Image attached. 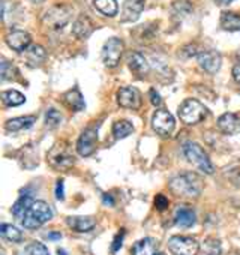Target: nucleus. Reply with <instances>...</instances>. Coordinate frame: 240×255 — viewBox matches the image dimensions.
<instances>
[{"mask_svg":"<svg viewBox=\"0 0 240 255\" xmlns=\"http://www.w3.org/2000/svg\"><path fill=\"white\" fill-rule=\"evenodd\" d=\"M170 191L180 198H198L203 192L204 183L203 179L197 173H182L176 177H173L168 183Z\"/></svg>","mask_w":240,"mask_h":255,"instance_id":"f257e3e1","label":"nucleus"},{"mask_svg":"<svg viewBox=\"0 0 240 255\" xmlns=\"http://www.w3.org/2000/svg\"><path fill=\"white\" fill-rule=\"evenodd\" d=\"M53 218V210L48 203L42 200H36L32 203V206L27 209L24 216L21 218V225L27 230H36L42 227L45 222H48Z\"/></svg>","mask_w":240,"mask_h":255,"instance_id":"f03ea898","label":"nucleus"},{"mask_svg":"<svg viewBox=\"0 0 240 255\" xmlns=\"http://www.w3.org/2000/svg\"><path fill=\"white\" fill-rule=\"evenodd\" d=\"M48 164L56 170H69L75 164V156L66 141H57L47 155Z\"/></svg>","mask_w":240,"mask_h":255,"instance_id":"7ed1b4c3","label":"nucleus"},{"mask_svg":"<svg viewBox=\"0 0 240 255\" xmlns=\"http://www.w3.org/2000/svg\"><path fill=\"white\" fill-rule=\"evenodd\" d=\"M72 8L68 5H54L42 17V24L45 29L57 32L62 30L72 18Z\"/></svg>","mask_w":240,"mask_h":255,"instance_id":"20e7f679","label":"nucleus"},{"mask_svg":"<svg viewBox=\"0 0 240 255\" xmlns=\"http://www.w3.org/2000/svg\"><path fill=\"white\" fill-rule=\"evenodd\" d=\"M179 119L185 123V125H197L200 122H203L209 110L204 107V104H201L197 99H185L180 107H179Z\"/></svg>","mask_w":240,"mask_h":255,"instance_id":"39448f33","label":"nucleus"},{"mask_svg":"<svg viewBox=\"0 0 240 255\" xmlns=\"http://www.w3.org/2000/svg\"><path fill=\"white\" fill-rule=\"evenodd\" d=\"M183 153H185L186 159L194 167H197L201 173H204V174H213L215 173V167H213L209 155L204 152V149L200 144L192 143V141L186 143L183 146Z\"/></svg>","mask_w":240,"mask_h":255,"instance_id":"423d86ee","label":"nucleus"},{"mask_svg":"<svg viewBox=\"0 0 240 255\" xmlns=\"http://www.w3.org/2000/svg\"><path fill=\"white\" fill-rule=\"evenodd\" d=\"M123 50H125V45H123L122 39L120 38H110L104 44L102 53H101L104 65L107 68H116L120 63V59H122Z\"/></svg>","mask_w":240,"mask_h":255,"instance_id":"0eeeda50","label":"nucleus"},{"mask_svg":"<svg viewBox=\"0 0 240 255\" xmlns=\"http://www.w3.org/2000/svg\"><path fill=\"white\" fill-rule=\"evenodd\" d=\"M168 249L174 255H198L200 243L194 237L173 236L168 240Z\"/></svg>","mask_w":240,"mask_h":255,"instance_id":"6e6552de","label":"nucleus"},{"mask_svg":"<svg viewBox=\"0 0 240 255\" xmlns=\"http://www.w3.org/2000/svg\"><path fill=\"white\" fill-rule=\"evenodd\" d=\"M153 131L161 137H170L176 128V120L168 110H158L152 117Z\"/></svg>","mask_w":240,"mask_h":255,"instance_id":"1a4fd4ad","label":"nucleus"},{"mask_svg":"<svg viewBox=\"0 0 240 255\" xmlns=\"http://www.w3.org/2000/svg\"><path fill=\"white\" fill-rule=\"evenodd\" d=\"M98 146V128H87L84 129L77 141V152L80 156L87 158L95 153Z\"/></svg>","mask_w":240,"mask_h":255,"instance_id":"9d476101","label":"nucleus"},{"mask_svg":"<svg viewBox=\"0 0 240 255\" xmlns=\"http://www.w3.org/2000/svg\"><path fill=\"white\" fill-rule=\"evenodd\" d=\"M117 104L123 108L138 110L141 107V93L137 87H122L117 92Z\"/></svg>","mask_w":240,"mask_h":255,"instance_id":"9b49d317","label":"nucleus"},{"mask_svg":"<svg viewBox=\"0 0 240 255\" xmlns=\"http://www.w3.org/2000/svg\"><path fill=\"white\" fill-rule=\"evenodd\" d=\"M5 41L8 44L9 48H12L17 53H23L26 51L30 45H32V38L26 30H20V29H12L6 33Z\"/></svg>","mask_w":240,"mask_h":255,"instance_id":"f8f14e48","label":"nucleus"},{"mask_svg":"<svg viewBox=\"0 0 240 255\" xmlns=\"http://www.w3.org/2000/svg\"><path fill=\"white\" fill-rule=\"evenodd\" d=\"M197 60H198L200 68L204 69L207 74H216L221 69V65H222V57L215 50L198 53L197 54Z\"/></svg>","mask_w":240,"mask_h":255,"instance_id":"ddd939ff","label":"nucleus"},{"mask_svg":"<svg viewBox=\"0 0 240 255\" xmlns=\"http://www.w3.org/2000/svg\"><path fill=\"white\" fill-rule=\"evenodd\" d=\"M146 5V0H125L120 20L123 23H134L140 18Z\"/></svg>","mask_w":240,"mask_h":255,"instance_id":"4468645a","label":"nucleus"},{"mask_svg":"<svg viewBox=\"0 0 240 255\" xmlns=\"http://www.w3.org/2000/svg\"><path fill=\"white\" fill-rule=\"evenodd\" d=\"M218 129L225 135H234L240 131V117L234 113H225L218 119Z\"/></svg>","mask_w":240,"mask_h":255,"instance_id":"2eb2a0df","label":"nucleus"},{"mask_svg":"<svg viewBox=\"0 0 240 255\" xmlns=\"http://www.w3.org/2000/svg\"><path fill=\"white\" fill-rule=\"evenodd\" d=\"M95 30L93 21L87 15H80L72 24V35L77 39H87Z\"/></svg>","mask_w":240,"mask_h":255,"instance_id":"dca6fc26","label":"nucleus"},{"mask_svg":"<svg viewBox=\"0 0 240 255\" xmlns=\"http://www.w3.org/2000/svg\"><path fill=\"white\" fill-rule=\"evenodd\" d=\"M128 66L132 71V74H135L137 77H144L150 69L147 59L138 51H132L128 56Z\"/></svg>","mask_w":240,"mask_h":255,"instance_id":"f3484780","label":"nucleus"},{"mask_svg":"<svg viewBox=\"0 0 240 255\" xmlns=\"http://www.w3.org/2000/svg\"><path fill=\"white\" fill-rule=\"evenodd\" d=\"M158 240L153 237H144L135 242L131 248V255H155L158 252Z\"/></svg>","mask_w":240,"mask_h":255,"instance_id":"a211bd4d","label":"nucleus"},{"mask_svg":"<svg viewBox=\"0 0 240 255\" xmlns=\"http://www.w3.org/2000/svg\"><path fill=\"white\" fill-rule=\"evenodd\" d=\"M66 224L77 233H89L96 227V221L92 216H68Z\"/></svg>","mask_w":240,"mask_h":255,"instance_id":"6ab92c4d","label":"nucleus"},{"mask_svg":"<svg viewBox=\"0 0 240 255\" xmlns=\"http://www.w3.org/2000/svg\"><path fill=\"white\" fill-rule=\"evenodd\" d=\"M62 102L72 111H83L86 108V102H84V98L81 95V92L74 87L71 90H68L66 93H63L62 96Z\"/></svg>","mask_w":240,"mask_h":255,"instance_id":"aec40b11","label":"nucleus"},{"mask_svg":"<svg viewBox=\"0 0 240 255\" xmlns=\"http://www.w3.org/2000/svg\"><path fill=\"white\" fill-rule=\"evenodd\" d=\"M174 221H176V225H179L182 228H189L197 221L195 210L188 206H179L174 213Z\"/></svg>","mask_w":240,"mask_h":255,"instance_id":"412c9836","label":"nucleus"},{"mask_svg":"<svg viewBox=\"0 0 240 255\" xmlns=\"http://www.w3.org/2000/svg\"><path fill=\"white\" fill-rule=\"evenodd\" d=\"M36 122V116H24V117H15L5 123V129L9 132H18L23 129H29Z\"/></svg>","mask_w":240,"mask_h":255,"instance_id":"4be33fe9","label":"nucleus"},{"mask_svg":"<svg viewBox=\"0 0 240 255\" xmlns=\"http://www.w3.org/2000/svg\"><path fill=\"white\" fill-rule=\"evenodd\" d=\"M24 53H26V60L30 66H39L47 59V51L41 45H30Z\"/></svg>","mask_w":240,"mask_h":255,"instance_id":"5701e85b","label":"nucleus"},{"mask_svg":"<svg viewBox=\"0 0 240 255\" xmlns=\"http://www.w3.org/2000/svg\"><path fill=\"white\" fill-rule=\"evenodd\" d=\"M221 27L227 32H240V14L225 11L221 14Z\"/></svg>","mask_w":240,"mask_h":255,"instance_id":"b1692460","label":"nucleus"},{"mask_svg":"<svg viewBox=\"0 0 240 255\" xmlns=\"http://www.w3.org/2000/svg\"><path fill=\"white\" fill-rule=\"evenodd\" d=\"M93 6L105 17H116L119 12L116 0H93Z\"/></svg>","mask_w":240,"mask_h":255,"instance_id":"393cba45","label":"nucleus"},{"mask_svg":"<svg viewBox=\"0 0 240 255\" xmlns=\"http://www.w3.org/2000/svg\"><path fill=\"white\" fill-rule=\"evenodd\" d=\"M134 132V126L129 120H117L114 125H113V135L117 138V140H122V138H126L128 135H131Z\"/></svg>","mask_w":240,"mask_h":255,"instance_id":"a878e982","label":"nucleus"},{"mask_svg":"<svg viewBox=\"0 0 240 255\" xmlns=\"http://www.w3.org/2000/svg\"><path fill=\"white\" fill-rule=\"evenodd\" d=\"M0 234H2L3 239L12 242V243H21L24 236L21 233V230H18L15 225L11 224H2L0 225Z\"/></svg>","mask_w":240,"mask_h":255,"instance_id":"bb28decb","label":"nucleus"},{"mask_svg":"<svg viewBox=\"0 0 240 255\" xmlns=\"http://www.w3.org/2000/svg\"><path fill=\"white\" fill-rule=\"evenodd\" d=\"M0 96H2V102L5 107H18L26 102V96L17 90H5Z\"/></svg>","mask_w":240,"mask_h":255,"instance_id":"cd10ccee","label":"nucleus"},{"mask_svg":"<svg viewBox=\"0 0 240 255\" xmlns=\"http://www.w3.org/2000/svg\"><path fill=\"white\" fill-rule=\"evenodd\" d=\"M33 201H35V200H33L30 195H27V194L21 195V197L15 201V204L12 206V215H14L17 219L21 221V218L24 216V213L27 212V209L32 206Z\"/></svg>","mask_w":240,"mask_h":255,"instance_id":"c85d7f7f","label":"nucleus"},{"mask_svg":"<svg viewBox=\"0 0 240 255\" xmlns=\"http://www.w3.org/2000/svg\"><path fill=\"white\" fill-rule=\"evenodd\" d=\"M17 74V68L14 63L2 59V63H0V80L2 81H9L15 77Z\"/></svg>","mask_w":240,"mask_h":255,"instance_id":"c756f323","label":"nucleus"},{"mask_svg":"<svg viewBox=\"0 0 240 255\" xmlns=\"http://www.w3.org/2000/svg\"><path fill=\"white\" fill-rule=\"evenodd\" d=\"M62 114L56 108H50L45 113V126L48 129H56V128L62 123Z\"/></svg>","mask_w":240,"mask_h":255,"instance_id":"7c9ffc66","label":"nucleus"},{"mask_svg":"<svg viewBox=\"0 0 240 255\" xmlns=\"http://www.w3.org/2000/svg\"><path fill=\"white\" fill-rule=\"evenodd\" d=\"M26 252L29 255H50L48 248L44 243H41V242H32L30 245H27Z\"/></svg>","mask_w":240,"mask_h":255,"instance_id":"2f4dec72","label":"nucleus"},{"mask_svg":"<svg viewBox=\"0 0 240 255\" xmlns=\"http://www.w3.org/2000/svg\"><path fill=\"white\" fill-rule=\"evenodd\" d=\"M123 237H125V230H120L117 234H116V237H114V240H113V243H111V252H117L120 248H122V245H123Z\"/></svg>","mask_w":240,"mask_h":255,"instance_id":"473e14b6","label":"nucleus"},{"mask_svg":"<svg viewBox=\"0 0 240 255\" xmlns=\"http://www.w3.org/2000/svg\"><path fill=\"white\" fill-rule=\"evenodd\" d=\"M168 206H170L168 198H167L164 194H158V195H156V198H155V207H156V210L164 212V210H167V209H168Z\"/></svg>","mask_w":240,"mask_h":255,"instance_id":"72a5a7b5","label":"nucleus"},{"mask_svg":"<svg viewBox=\"0 0 240 255\" xmlns=\"http://www.w3.org/2000/svg\"><path fill=\"white\" fill-rule=\"evenodd\" d=\"M149 96H150L152 105H155V107H161V105H162V98H161V95H159L155 89H150Z\"/></svg>","mask_w":240,"mask_h":255,"instance_id":"f704fd0d","label":"nucleus"},{"mask_svg":"<svg viewBox=\"0 0 240 255\" xmlns=\"http://www.w3.org/2000/svg\"><path fill=\"white\" fill-rule=\"evenodd\" d=\"M56 198L57 200H65V185H63V179H59L56 183Z\"/></svg>","mask_w":240,"mask_h":255,"instance_id":"c9c22d12","label":"nucleus"},{"mask_svg":"<svg viewBox=\"0 0 240 255\" xmlns=\"http://www.w3.org/2000/svg\"><path fill=\"white\" fill-rule=\"evenodd\" d=\"M233 77H234L236 83H237V84H240V63H239V65H236V66L233 68Z\"/></svg>","mask_w":240,"mask_h":255,"instance_id":"e433bc0d","label":"nucleus"},{"mask_svg":"<svg viewBox=\"0 0 240 255\" xmlns=\"http://www.w3.org/2000/svg\"><path fill=\"white\" fill-rule=\"evenodd\" d=\"M47 239H50V240H60L62 239V234L57 233V231H51V233L47 234Z\"/></svg>","mask_w":240,"mask_h":255,"instance_id":"4c0bfd02","label":"nucleus"},{"mask_svg":"<svg viewBox=\"0 0 240 255\" xmlns=\"http://www.w3.org/2000/svg\"><path fill=\"white\" fill-rule=\"evenodd\" d=\"M102 200H104V203H105V204H110V206H113V204H114L113 197H111V195H108V194H104V195H102Z\"/></svg>","mask_w":240,"mask_h":255,"instance_id":"58836bf2","label":"nucleus"},{"mask_svg":"<svg viewBox=\"0 0 240 255\" xmlns=\"http://www.w3.org/2000/svg\"><path fill=\"white\" fill-rule=\"evenodd\" d=\"M215 3H218L219 6H225V5H230L233 0H213Z\"/></svg>","mask_w":240,"mask_h":255,"instance_id":"ea45409f","label":"nucleus"},{"mask_svg":"<svg viewBox=\"0 0 240 255\" xmlns=\"http://www.w3.org/2000/svg\"><path fill=\"white\" fill-rule=\"evenodd\" d=\"M57 254H59V255H66V252H65L63 249H57Z\"/></svg>","mask_w":240,"mask_h":255,"instance_id":"a19ab883","label":"nucleus"},{"mask_svg":"<svg viewBox=\"0 0 240 255\" xmlns=\"http://www.w3.org/2000/svg\"><path fill=\"white\" fill-rule=\"evenodd\" d=\"M155 255H165V254H164V252H156Z\"/></svg>","mask_w":240,"mask_h":255,"instance_id":"79ce46f5","label":"nucleus"},{"mask_svg":"<svg viewBox=\"0 0 240 255\" xmlns=\"http://www.w3.org/2000/svg\"><path fill=\"white\" fill-rule=\"evenodd\" d=\"M237 59H239V60H240V51H239V53H237Z\"/></svg>","mask_w":240,"mask_h":255,"instance_id":"37998d69","label":"nucleus"},{"mask_svg":"<svg viewBox=\"0 0 240 255\" xmlns=\"http://www.w3.org/2000/svg\"><path fill=\"white\" fill-rule=\"evenodd\" d=\"M209 255H215V254H209Z\"/></svg>","mask_w":240,"mask_h":255,"instance_id":"c03bdc74","label":"nucleus"}]
</instances>
